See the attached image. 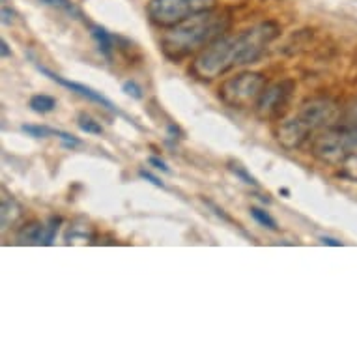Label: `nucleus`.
<instances>
[{"mask_svg": "<svg viewBox=\"0 0 357 357\" xmlns=\"http://www.w3.org/2000/svg\"><path fill=\"white\" fill-rule=\"evenodd\" d=\"M279 34V24L268 21L241 30L240 34L219 36L197 54L191 70L199 79L213 81L217 77L227 75L234 68L257 62Z\"/></svg>", "mask_w": 357, "mask_h": 357, "instance_id": "1", "label": "nucleus"}, {"mask_svg": "<svg viewBox=\"0 0 357 357\" xmlns=\"http://www.w3.org/2000/svg\"><path fill=\"white\" fill-rule=\"evenodd\" d=\"M229 26V15L217 12L215 8L195 13L182 23L170 26L169 32H165L161 38V51L172 62H180L189 59L191 54H199L219 36L227 34Z\"/></svg>", "mask_w": 357, "mask_h": 357, "instance_id": "2", "label": "nucleus"}, {"mask_svg": "<svg viewBox=\"0 0 357 357\" xmlns=\"http://www.w3.org/2000/svg\"><path fill=\"white\" fill-rule=\"evenodd\" d=\"M266 86V75L258 71H243L222 82L219 86V100L230 109L255 107Z\"/></svg>", "mask_w": 357, "mask_h": 357, "instance_id": "3", "label": "nucleus"}, {"mask_svg": "<svg viewBox=\"0 0 357 357\" xmlns=\"http://www.w3.org/2000/svg\"><path fill=\"white\" fill-rule=\"evenodd\" d=\"M217 6V0H150L146 12L152 23L170 29L195 13Z\"/></svg>", "mask_w": 357, "mask_h": 357, "instance_id": "4", "label": "nucleus"}, {"mask_svg": "<svg viewBox=\"0 0 357 357\" xmlns=\"http://www.w3.org/2000/svg\"><path fill=\"white\" fill-rule=\"evenodd\" d=\"M294 92H296V82L292 79H282L266 86L255 105L257 116L262 120H279L287 112Z\"/></svg>", "mask_w": 357, "mask_h": 357, "instance_id": "5", "label": "nucleus"}, {"mask_svg": "<svg viewBox=\"0 0 357 357\" xmlns=\"http://www.w3.org/2000/svg\"><path fill=\"white\" fill-rule=\"evenodd\" d=\"M340 109L333 100H326V98H314V100L305 101L303 105L299 107L296 116L309 128L310 133H320L324 129L331 128L339 122Z\"/></svg>", "mask_w": 357, "mask_h": 357, "instance_id": "6", "label": "nucleus"}, {"mask_svg": "<svg viewBox=\"0 0 357 357\" xmlns=\"http://www.w3.org/2000/svg\"><path fill=\"white\" fill-rule=\"evenodd\" d=\"M60 222H62L60 217H51L47 222L32 221L29 225H24V227H21L17 234L19 243H26V245H53Z\"/></svg>", "mask_w": 357, "mask_h": 357, "instance_id": "7", "label": "nucleus"}, {"mask_svg": "<svg viewBox=\"0 0 357 357\" xmlns=\"http://www.w3.org/2000/svg\"><path fill=\"white\" fill-rule=\"evenodd\" d=\"M275 135L277 142L282 148H287V150H298V148H301L305 142L309 141L312 133H310L309 128L298 116H292L279 122Z\"/></svg>", "mask_w": 357, "mask_h": 357, "instance_id": "8", "label": "nucleus"}, {"mask_svg": "<svg viewBox=\"0 0 357 357\" xmlns=\"http://www.w3.org/2000/svg\"><path fill=\"white\" fill-rule=\"evenodd\" d=\"M337 135H339L342 146L348 152V158L351 153H357V100L350 101L340 112L339 122L333 126ZM346 158V159H348Z\"/></svg>", "mask_w": 357, "mask_h": 357, "instance_id": "9", "label": "nucleus"}, {"mask_svg": "<svg viewBox=\"0 0 357 357\" xmlns=\"http://www.w3.org/2000/svg\"><path fill=\"white\" fill-rule=\"evenodd\" d=\"M38 70H40L45 77H49L51 81L56 82V84H60V86H64V88H68V90H71L73 94L81 96V98H84V100H88V101H94V103H98V105L105 107L107 111L118 112L116 107L112 105V101L107 100L105 96L101 94V92H98V90H94V88L86 86V84H81V82L70 81V79H64V77L56 75V73L49 71L47 68H41V66H38Z\"/></svg>", "mask_w": 357, "mask_h": 357, "instance_id": "10", "label": "nucleus"}, {"mask_svg": "<svg viewBox=\"0 0 357 357\" xmlns=\"http://www.w3.org/2000/svg\"><path fill=\"white\" fill-rule=\"evenodd\" d=\"M90 36L94 38L96 45L100 49V53L105 56L107 60H112V53H114V38L107 29L100 26V24H92L90 26Z\"/></svg>", "mask_w": 357, "mask_h": 357, "instance_id": "11", "label": "nucleus"}, {"mask_svg": "<svg viewBox=\"0 0 357 357\" xmlns=\"http://www.w3.org/2000/svg\"><path fill=\"white\" fill-rule=\"evenodd\" d=\"M21 215H23V208H21V204H19L17 200L4 197V199H2V208H0L2 230L10 229L12 225H15V222L21 219Z\"/></svg>", "mask_w": 357, "mask_h": 357, "instance_id": "12", "label": "nucleus"}, {"mask_svg": "<svg viewBox=\"0 0 357 357\" xmlns=\"http://www.w3.org/2000/svg\"><path fill=\"white\" fill-rule=\"evenodd\" d=\"M29 107L38 114H49V112H53L56 109V100H54L53 96L47 94H36L30 98Z\"/></svg>", "mask_w": 357, "mask_h": 357, "instance_id": "13", "label": "nucleus"}, {"mask_svg": "<svg viewBox=\"0 0 357 357\" xmlns=\"http://www.w3.org/2000/svg\"><path fill=\"white\" fill-rule=\"evenodd\" d=\"M251 217L258 222V225H260V227H264L266 230H271V232H277V230H279L275 219H273V217H271L268 211L262 210V208H257V206H252Z\"/></svg>", "mask_w": 357, "mask_h": 357, "instance_id": "14", "label": "nucleus"}, {"mask_svg": "<svg viewBox=\"0 0 357 357\" xmlns=\"http://www.w3.org/2000/svg\"><path fill=\"white\" fill-rule=\"evenodd\" d=\"M21 131L34 139H47V137L56 135V129L49 128V126H40V123H24L21 126Z\"/></svg>", "mask_w": 357, "mask_h": 357, "instance_id": "15", "label": "nucleus"}, {"mask_svg": "<svg viewBox=\"0 0 357 357\" xmlns=\"http://www.w3.org/2000/svg\"><path fill=\"white\" fill-rule=\"evenodd\" d=\"M229 170L236 176V178H238V180H241V182L247 183V185H252V188H260V185H258V182H257V178H255V176H252L251 172H249V170L243 167V165L236 163V161H230Z\"/></svg>", "mask_w": 357, "mask_h": 357, "instance_id": "16", "label": "nucleus"}, {"mask_svg": "<svg viewBox=\"0 0 357 357\" xmlns=\"http://www.w3.org/2000/svg\"><path fill=\"white\" fill-rule=\"evenodd\" d=\"M43 4H47V6H54L59 8V10H62V12H66L68 15H71L73 19H81L82 13L81 10L71 2V0H41Z\"/></svg>", "mask_w": 357, "mask_h": 357, "instance_id": "17", "label": "nucleus"}, {"mask_svg": "<svg viewBox=\"0 0 357 357\" xmlns=\"http://www.w3.org/2000/svg\"><path fill=\"white\" fill-rule=\"evenodd\" d=\"M340 167V176L351 182H357V153H351L350 158L344 159Z\"/></svg>", "mask_w": 357, "mask_h": 357, "instance_id": "18", "label": "nucleus"}, {"mask_svg": "<svg viewBox=\"0 0 357 357\" xmlns=\"http://www.w3.org/2000/svg\"><path fill=\"white\" fill-rule=\"evenodd\" d=\"M79 128H81V131L88 133V135H101L103 133L101 123L96 122L94 118L88 116V114H81L79 116Z\"/></svg>", "mask_w": 357, "mask_h": 357, "instance_id": "19", "label": "nucleus"}, {"mask_svg": "<svg viewBox=\"0 0 357 357\" xmlns=\"http://www.w3.org/2000/svg\"><path fill=\"white\" fill-rule=\"evenodd\" d=\"M122 90L128 96H131L133 100H142V88L139 86V82L135 81H126L122 84Z\"/></svg>", "mask_w": 357, "mask_h": 357, "instance_id": "20", "label": "nucleus"}, {"mask_svg": "<svg viewBox=\"0 0 357 357\" xmlns=\"http://www.w3.org/2000/svg\"><path fill=\"white\" fill-rule=\"evenodd\" d=\"M148 163L152 165L155 170H161V172H165V174H172V170H170V167L165 163L163 159H159V158H155V155H152V158L148 159Z\"/></svg>", "mask_w": 357, "mask_h": 357, "instance_id": "21", "label": "nucleus"}, {"mask_svg": "<svg viewBox=\"0 0 357 357\" xmlns=\"http://www.w3.org/2000/svg\"><path fill=\"white\" fill-rule=\"evenodd\" d=\"M139 176H141L142 180H146V182H150L152 183V185H155V188H161V189H165V183L161 182V180H159L158 176H153V174H150V172H148V170H139Z\"/></svg>", "mask_w": 357, "mask_h": 357, "instance_id": "22", "label": "nucleus"}, {"mask_svg": "<svg viewBox=\"0 0 357 357\" xmlns=\"http://www.w3.org/2000/svg\"><path fill=\"white\" fill-rule=\"evenodd\" d=\"M167 139L169 141H180L182 139V131L176 123H167Z\"/></svg>", "mask_w": 357, "mask_h": 357, "instance_id": "23", "label": "nucleus"}, {"mask_svg": "<svg viewBox=\"0 0 357 357\" xmlns=\"http://www.w3.org/2000/svg\"><path fill=\"white\" fill-rule=\"evenodd\" d=\"M13 15H15V13H13L12 10H8V8H2V23L12 24L13 23Z\"/></svg>", "mask_w": 357, "mask_h": 357, "instance_id": "24", "label": "nucleus"}, {"mask_svg": "<svg viewBox=\"0 0 357 357\" xmlns=\"http://www.w3.org/2000/svg\"><path fill=\"white\" fill-rule=\"evenodd\" d=\"M0 54H2V59L12 56V51H10V47H8L6 40H0Z\"/></svg>", "mask_w": 357, "mask_h": 357, "instance_id": "25", "label": "nucleus"}, {"mask_svg": "<svg viewBox=\"0 0 357 357\" xmlns=\"http://www.w3.org/2000/svg\"><path fill=\"white\" fill-rule=\"evenodd\" d=\"M320 241H322L324 245H331V247H340V245H342V241L333 240V238H328V236H322V238H320Z\"/></svg>", "mask_w": 357, "mask_h": 357, "instance_id": "26", "label": "nucleus"}, {"mask_svg": "<svg viewBox=\"0 0 357 357\" xmlns=\"http://www.w3.org/2000/svg\"><path fill=\"white\" fill-rule=\"evenodd\" d=\"M279 193L281 195H284V197H290V191H288L287 188H282V189H279Z\"/></svg>", "mask_w": 357, "mask_h": 357, "instance_id": "27", "label": "nucleus"}]
</instances>
